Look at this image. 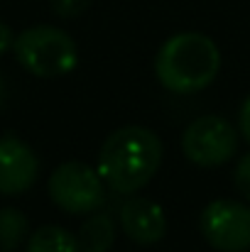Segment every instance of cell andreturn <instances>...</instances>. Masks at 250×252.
I'll return each mask as SVG.
<instances>
[{"label": "cell", "instance_id": "1", "mask_svg": "<svg viewBox=\"0 0 250 252\" xmlns=\"http://www.w3.org/2000/svg\"><path fill=\"white\" fill-rule=\"evenodd\" d=\"M162 140L143 125H125L113 130L98 152V174L115 193L130 196L147 186L162 164Z\"/></svg>", "mask_w": 250, "mask_h": 252}, {"label": "cell", "instance_id": "2", "mask_svg": "<svg viewBox=\"0 0 250 252\" xmlns=\"http://www.w3.org/2000/svg\"><path fill=\"white\" fill-rule=\"evenodd\" d=\"M221 69L216 42L201 32L172 34L155 57L157 81L172 93H199L214 84Z\"/></svg>", "mask_w": 250, "mask_h": 252}, {"label": "cell", "instance_id": "3", "mask_svg": "<svg viewBox=\"0 0 250 252\" xmlns=\"http://www.w3.org/2000/svg\"><path fill=\"white\" fill-rule=\"evenodd\" d=\"M15 59L37 79H59L76 69V42L59 27L35 25L15 37Z\"/></svg>", "mask_w": 250, "mask_h": 252}, {"label": "cell", "instance_id": "4", "mask_svg": "<svg viewBox=\"0 0 250 252\" xmlns=\"http://www.w3.org/2000/svg\"><path fill=\"white\" fill-rule=\"evenodd\" d=\"M49 198L64 213L88 216L96 213L106 201V181L98 169L83 162H64L49 176Z\"/></svg>", "mask_w": 250, "mask_h": 252}, {"label": "cell", "instance_id": "5", "mask_svg": "<svg viewBox=\"0 0 250 252\" xmlns=\"http://www.w3.org/2000/svg\"><path fill=\"white\" fill-rule=\"evenodd\" d=\"M181 152L196 167H221L238 152V130L223 115H199L181 135Z\"/></svg>", "mask_w": 250, "mask_h": 252}, {"label": "cell", "instance_id": "6", "mask_svg": "<svg viewBox=\"0 0 250 252\" xmlns=\"http://www.w3.org/2000/svg\"><path fill=\"white\" fill-rule=\"evenodd\" d=\"M204 240L218 252H246L250 248V206L218 198L199 216Z\"/></svg>", "mask_w": 250, "mask_h": 252}, {"label": "cell", "instance_id": "7", "mask_svg": "<svg viewBox=\"0 0 250 252\" xmlns=\"http://www.w3.org/2000/svg\"><path fill=\"white\" fill-rule=\"evenodd\" d=\"M39 174V159L17 135L0 137V196H20L32 189Z\"/></svg>", "mask_w": 250, "mask_h": 252}, {"label": "cell", "instance_id": "8", "mask_svg": "<svg viewBox=\"0 0 250 252\" xmlns=\"http://www.w3.org/2000/svg\"><path fill=\"white\" fill-rule=\"evenodd\" d=\"M120 228L135 245H155L167 235V216L150 198H130L120 208Z\"/></svg>", "mask_w": 250, "mask_h": 252}, {"label": "cell", "instance_id": "9", "mask_svg": "<svg viewBox=\"0 0 250 252\" xmlns=\"http://www.w3.org/2000/svg\"><path fill=\"white\" fill-rule=\"evenodd\" d=\"M79 248L81 252H108L115 243V223L108 213L96 211L88 213V218L83 220V225L79 228Z\"/></svg>", "mask_w": 250, "mask_h": 252}, {"label": "cell", "instance_id": "10", "mask_svg": "<svg viewBox=\"0 0 250 252\" xmlns=\"http://www.w3.org/2000/svg\"><path fill=\"white\" fill-rule=\"evenodd\" d=\"M27 252H81L79 240L62 225H42L27 238Z\"/></svg>", "mask_w": 250, "mask_h": 252}, {"label": "cell", "instance_id": "11", "mask_svg": "<svg viewBox=\"0 0 250 252\" xmlns=\"http://www.w3.org/2000/svg\"><path fill=\"white\" fill-rule=\"evenodd\" d=\"M30 233V220L17 208H0V250L20 248Z\"/></svg>", "mask_w": 250, "mask_h": 252}, {"label": "cell", "instance_id": "12", "mask_svg": "<svg viewBox=\"0 0 250 252\" xmlns=\"http://www.w3.org/2000/svg\"><path fill=\"white\" fill-rule=\"evenodd\" d=\"M52 2V10L54 15L64 17V20H71V17H79L88 10L91 0H49Z\"/></svg>", "mask_w": 250, "mask_h": 252}, {"label": "cell", "instance_id": "13", "mask_svg": "<svg viewBox=\"0 0 250 252\" xmlns=\"http://www.w3.org/2000/svg\"><path fill=\"white\" fill-rule=\"evenodd\" d=\"M233 184H236L238 193H241L246 201H250V152L238 159L236 171H233Z\"/></svg>", "mask_w": 250, "mask_h": 252}, {"label": "cell", "instance_id": "14", "mask_svg": "<svg viewBox=\"0 0 250 252\" xmlns=\"http://www.w3.org/2000/svg\"><path fill=\"white\" fill-rule=\"evenodd\" d=\"M238 132L243 135V140L250 145V95L243 100L241 113H238Z\"/></svg>", "mask_w": 250, "mask_h": 252}, {"label": "cell", "instance_id": "15", "mask_svg": "<svg viewBox=\"0 0 250 252\" xmlns=\"http://www.w3.org/2000/svg\"><path fill=\"white\" fill-rule=\"evenodd\" d=\"M12 47H15V34H12L10 25H5V22L0 20V54H5V52L12 49Z\"/></svg>", "mask_w": 250, "mask_h": 252}]
</instances>
